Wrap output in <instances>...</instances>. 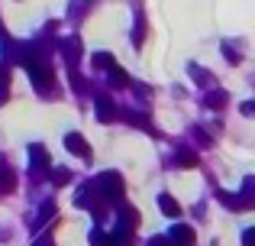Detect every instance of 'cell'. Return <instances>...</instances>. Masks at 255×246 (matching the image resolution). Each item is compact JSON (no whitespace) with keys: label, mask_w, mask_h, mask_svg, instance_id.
<instances>
[{"label":"cell","mask_w":255,"mask_h":246,"mask_svg":"<svg viewBox=\"0 0 255 246\" xmlns=\"http://www.w3.org/2000/svg\"><path fill=\"white\" fill-rule=\"evenodd\" d=\"M29 65V75H32V81H36V88L42 91V88H52V68L45 62H26Z\"/></svg>","instance_id":"6da1fadb"},{"label":"cell","mask_w":255,"mask_h":246,"mask_svg":"<svg viewBox=\"0 0 255 246\" xmlns=\"http://www.w3.org/2000/svg\"><path fill=\"white\" fill-rule=\"evenodd\" d=\"M13 182H16V178H13V172L6 169L3 162H0V195H6V191L13 188Z\"/></svg>","instance_id":"52a82bcc"},{"label":"cell","mask_w":255,"mask_h":246,"mask_svg":"<svg viewBox=\"0 0 255 246\" xmlns=\"http://www.w3.org/2000/svg\"><path fill=\"white\" fill-rule=\"evenodd\" d=\"M207 104H210L213 110H220V107L226 104V94H223V91H217V94H207Z\"/></svg>","instance_id":"9c48e42d"},{"label":"cell","mask_w":255,"mask_h":246,"mask_svg":"<svg viewBox=\"0 0 255 246\" xmlns=\"http://www.w3.org/2000/svg\"><path fill=\"white\" fill-rule=\"evenodd\" d=\"M168 243L171 246H191L194 243V227H171V234H168Z\"/></svg>","instance_id":"3957f363"},{"label":"cell","mask_w":255,"mask_h":246,"mask_svg":"<svg viewBox=\"0 0 255 246\" xmlns=\"http://www.w3.org/2000/svg\"><path fill=\"white\" fill-rule=\"evenodd\" d=\"M32 246H55V243H52V240H49V237H39V240H36V243H32Z\"/></svg>","instance_id":"2e32d148"},{"label":"cell","mask_w":255,"mask_h":246,"mask_svg":"<svg viewBox=\"0 0 255 246\" xmlns=\"http://www.w3.org/2000/svg\"><path fill=\"white\" fill-rule=\"evenodd\" d=\"M149 246H171V243H168V237H152Z\"/></svg>","instance_id":"9a60e30c"},{"label":"cell","mask_w":255,"mask_h":246,"mask_svg":"<svg viewBox=\"0 0 255 246\" xmlns=\"http://www.w3.org/2000/svg\"><path fill=\"white\" fill-rule=\"evenodd\" d=\"M110 78H113V88H126V84H129V75H126V71H120L117 68V65H113V68H110Z\"/></svg>","instance_id":"ba28073f"},{"label":"cell","mask_w":255,"mask_h":246,"mask_svg":"<svg viewBox=\"0 0 255 246\" xmlns=\"http://www.w3.org/2000/svg\"><path fill=\"white\" fill-rule=\"evenodd\" d=\"M158 208H162L168 217H178V214H181V204L174 201V198H168V195H162V198H158Z\"/></svg>","instance_id":"8992f818"},{"label":"cell","mask_w":255,"mask_h":246,"mask_svg":"<svg viewBox=\"0 0 255 246\" xmlns=\"http://www.w3.org/2000/svg\"><path fill=\"white\" fill-rule=\"evenodd\" d=\"M97 117L104 123L117 120V110H113V101H110V97H100V101H97Z\"/></svg>","instance_id":"5b68a950"},{"label":"cell","mask_w":255,"mask_h":246,"mask_svg":"<svg viewBox=\"0 0 255 246\" xmlns=\"http://www.w3.org/2000/svg\"><path fill=\"white\" fill-rule=\"evenodd\" d=\"M91 243L94 246H113V240L107 234H100V230H94V234H91Z\"/></svg>","instance_id":"30bf717a"},{"label":"cell","mask_w":255,"mask_h":246,"mask_svg":"<svg viewBox=\"0 0 255 246\" xmlns=\"http://www.w3.org/2000/svg\"><path fill=\"white\" fill-rule=\"evenodd\" d=\"M94 65H97V68H113V58L107 55V52H100V55H94Z\"/></svg>","instance_id":"8fae6325"},{"label":"cell","mask_w":255,"mask_h":246,"mask_svg":"<svg viewBox=\"0 0 255 246\" xmlns=\"http://www.w3.org/2000/svg\"><path fill=\"white\" fill-rule=\"evenodd\" d=\"M65 146H68V152H78L81 159H91V146L81 139V133H68V136H65Z\"/></svg>","instance_id":"277c9868"},{"label":"cell","mask_w":255,"mask_h":246,"mask_svg":"<svg viewBox=\"0 0 255 246\" xmlns=\"http://www.w3.org/2000/svg\"><path fill=\"white\" fill-rule=\"evenodd\" d=\"M243 246H255V230H246L243 234Z\"/></svg>","instance_id":"5bb4252c"},{"label":"cell","mask_w":255,"mask_h":246,"mask_svg":"<svg viewBox=\"0 0 255 246\" xmlns=\"http://www.w3.org/2000/svg\"><path fill=\"white\" fill-rule=\"evenodd\" d=\"M68 178H71V172H68V169H55V172H52V182H55V185H65Z\"/></svg>","instance_id":"7c38bea8"},{"label":"cell","mask_w":255,"mask_h":246,"mask_svg":"<svg viewBox=\"0 0 255 246\" xmlns=\"http://www.w3.org/2000/svg\"><path fill=\"white\" fill-rule=\"evenodd\" d=\"M178 165H197V156H194V152H181V156H178Z\"/></svg>","instance_id":"4fadbf2b"},{"label":"cell","mask_w":255,"mask_h":246,"mask_svg":"<svg viewBox=\"0 0 255 246\" xmlns=\"http://www.w3.org/2000/svg\"><path fill=\"white\" fill-rule=\"evenodd\" d=\"M29 156H32V175H42V172H49V165H52L49 149H42V146H32Z\"/></svg>","instance_id":"7a4b0ae2"},{"label":"cell","mask_w":255,"mask_h":246,"mask_svg":"<svg viewBox=\"0 0 255 246\" xmlns=\"http://www.w3.org/2000/svg\"><path fill=\"white\" fill-rule=\"evenodd\" d=\"M243 114H249V117L255 114V101H249V104H246V107H243Z\"/></svg>","instance_id":"e0dca14e"}]
</instances>
